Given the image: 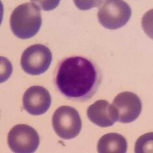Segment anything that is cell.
<instances>
[{
  "label": "cell",
  "mask_w": 153,
  "mask_h": 153,
  "mask_svg": "<svg viewBox=\"0 0 153 153\" xmlns=\"http://www.w3.org/2000/svg\"><path fill=\"white\" fill-rule=\"evenodd\" d=\"M101 80V73L92 61L81 56L63 60L57 68V89L69 99L83 101L96 92Z\"/></svg>",
  "instance_id": "6da1fadb"
},
{
  "label": "cell",
  "mask_w": 153,
  "mask_h": 153,
  "mask_svg": "<svg viewBox=\"0 0 153 153\" xmlns=\"http://www.w3.org/2000/svg\"><path fill=\"white\" fill-rule=\"evenodd\" d=\"M42 21L40 7L33 1L19 5L13 11L10 25L15 36L26 40L38 33Z\"/></svg>",
  "instance_id": "7a4b0ae2"
},
{
  "label": "cell",
  "mask_w": 153,
  "mask_h": 153,
  "mask_svg": "<svg viewBox=\"0 0 153 153\" xmlns=\"http://www.w3.org/2000/svg\"><path fill=\"white\" fill-rule=\"evenodd\" d=\"M53 127L56 134L64 140H71L81 132L82 121L77 110L70 106H62L52 117Z\"/></svg>",
  "instance_id": "3957f363"
},
{
  "label": "cell",
  "mask_w": 153,
  "mask_h": 153,
  "mask_svg": "<svg viewBox=\"0 0 153 153\" xmlns=\"http://www.w3.org/2000/svg\"><path fill=\"white\" fill-rule=\"evenodd\" d=\"M131 14V9L127 3L120 0H110L105 1L100 7L97 16L104 27L115 30L127 24Z\"/></svg>",
  "instance_id": "277c9868"
},
{
  "label": "cell",
  "mask_w": 153,
  "mask_h": 153,
  "mask_svg": "<svg viewBox=\"0 0 153 153\" xmlns=\"http://www.w3.org/2000/svg\"><path fill=\"white\" fill-rule=\"evenodd\" d=\"M52 61V53L47 46L42 44L30 45L22 53L21 66L27 74L39 75L46 71Z\"/></svg>",
  "instance_id": "5b68a950"
},
{
  "label": "cell",
  "mask_w": 153,
  "mask_h": 153,
  "mask_svg": "<svg viewBox=\"0 0 153 153\" xmlns=\"http://www.w3.org/2000/svg\"><path fill=\"white\" fill-rule=\"evenodd\" d=\"M7 142L14 152L32 153L39 146L40 137L35 129L29 125H15L9 132Z\"/></svg>",
  "instance_id": "8992f818"
},
{
  "label": "cell",
  "mask_w": 153,
  "mask_h": 153,
  "mask_svg": "<svg viewBox=\"0 0 153 153\" xmlns=\"http://www.w3.org/2000/svg\"><path fill=\"white\" fill-rule=\"evenodd\" d=\"M112 105L116 110L117 121L122 123H129L140 116L142 103L140 97L131 91H124L116 95Z\"/></svg>",
  "instance_id": "52a82bcc"
},
{
  "label": "cell",
  "mask_w": 153,
  "mask_h": 153,
  "mask_svg": "<svg viewBox=\"0 0 153 153\" xmlns=\"http://www.w3.org/2000/svg\"><path fill=\"white\" fill-rule=\"evenodd\" d=\"M22 102L24 108L29 114L33 116H40L49 108L51 98L48 90L45 88L34 86L25 91Z\"/></svg>",
  "instance_id": "ba28073f"
},
{
  "label": "cell",
  "mask_w": 153,
  "mask_h": 153,
  "mask_svg": "<svg viewBox=\"0 0 153 153\" xmlns=\"http://www.w3.org/2000/svg\"><path fill=\"white\" fill-rule=\"evenodd\" d=\"M87 116L93 123L101 127H111L117 121L116 110L106 100H98L89 106Z\"/></svg>",
  "instance_id": "9c48e42d"
},
{
  "label": "cell",
  "mask_w": 153,
  "mask_h": 153,
  "mask_svg": "<svg viewBox=\"0 0 153 153\" xmlns=\"http://www.w3.org/2000/svg\"><path fill=\"white\" fill-rule=\"evenodd\" d=\"M127 151V140L117 133L106 134L97 143V152L100 153H125Z\"/></svg>",
  "instance_id": "30bf717a"
},
{
  "label": "cell",
  "mask_w": 153,
  "mask_h": 153,
  "mask_svg": "<svg viewBox=\"0 0 153 153\" xmlns=\"http://www.w3.org/2000/svg\"><path fill=\"white\" fill-rule=\"evenodd\" d=\"M152 132L140 136L136 142V152H152Z\"/></svg>",
  "instance_id": "8fae6325"
},
{
  "label": "cell",
  "mask_w": 153,
  "mask_h": 153,
  "mask_svg": "<svg viewBox=\"0 0 153 153\" xmlns=\"http://www.w3.org/2000/svg\"><path fill=\"white\" fill-rule=\"evenodd\" d=\"M12 64L9 60L1 56V82H5L12 74Z\"/></svg>",
  "instance_id": "7c38bea8"
}]
</instances>
